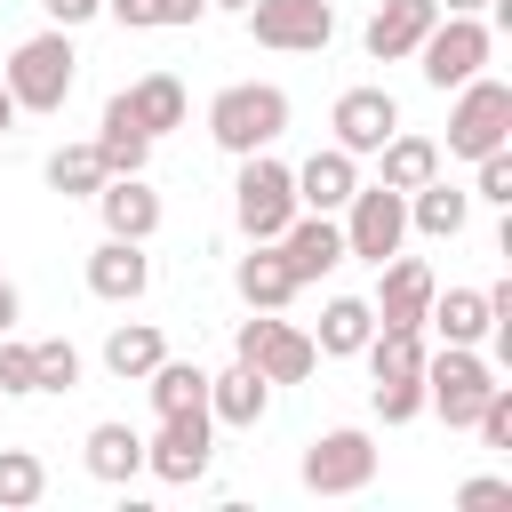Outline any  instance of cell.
Wrapping results in <instances>:
<instances>
[{
    "label": "cell",
    "instance_id": "obj_1",
    "mask_svg": "<svg viewBox=\"0 0 512 512\" xmlns=\"http://www.w3.org/2000/svg\"><path fill=\"white\" fill-rule=\"evenodd\" d=\"M208 136H216V152H232V160L272 152V144L288 136V88H272V80H232V88H216V96H208Z\"/></svg>",
    "mask_w": 512,
    "mask_h": 512
},
{
    "label": "cell",
    "instance_id": "obj_2",
    "mask_svg": "<svg viewBox=\"0 0 512 512\" xmlns=\"http://www.w3.org/2000/svg\"><path fill=\"white\" fill-rule=\"evenodd\" d=\"M0 80H8L16 112H64V96H72V80H80L72 32H64V24H48V32L16 40V48H8V64H0Z\"/></svg>",
    "mask_w": 512,
    "mask_h": 512
},
{
    "label": "cell",
    "instance_id": "obj_3",
    "mask_svg": "<svg viewBox=\"0 0 512 512\" xmlns=\"http://www.w3.org/2000/svg\"><path fill=\"white\" fill-rule=\"evenodd\" d=\"M488 392H496V360H488L480 344H440V352H424V408H432L448 432H472V416H480Z\"/></svg>",
    "mask_w": 512,
    "mask_h": 512
},
{
    "label": "cell",
    "instance_id": "obj_4",
    "mask_svg": "<svg viewBox=\"0 0 512 512\" xmlns=\"http://www.w3.org/2000/svg\"><path fill=\"white\" fill-rule=\"evenodd\" d=\"M496 144H512V80L472 72L448 104V160H480Z\"/></svg>",
    "mask_w": 512,
    "mask_h": 512
},
{
    "label": "cell",
    "instance_id": "obj_5",
    "mask_svg": "<svg viewBox=\"0 0 512 512\" xmlns=\"http://www.w3.org/2000/svg\"><path fill=\"white\" fill-rule=\"evenodd\" d=\"M288 216H296V168L272 160V152H248L240 176H232V224L248 240H280Z\"/></svg>",
    "mask_w": 512,
    "mask_h": 512
},
{
    "label": "cell",
    "instance_id": "obj_6",
    "mask_svg": "<svg viewBox=\"0 0 512 512\" xmlns=\"http://www.w3.org/2000/svg\"><path fill=\"white\" fill-rule=\"evenodd\" d=\"M232 360H248L264 384H304L320 368V344H312V328H288L280 312H248L232 328Z\"/></svg>",
    "mask_w": 512,
    "mask_h": 512
},
{
    "label": "cell",
    "instance_id": "obj_7",
    "mask_svg": "<svg viewBox=\"0 0 512 512\" xmlns=\"http://www.w3.org/2000/svg\"><path fill=\"white\" fill-rule=\"evenodd\" d=\"M296 480H304L312 496H360V488L376 480V440H368L360 424H328V432L304 440Z\"/></svg>",
    "mask_w": 512,
    "mask_h": 512
},
{
    "label": "cell",
    "instance_id": "obj_8",
    "mask_svg": "<svg viewBox=\"0 0 512 512\" xmlns=\"http://www.w3.org/2000/svg\"><path fill=\"white\" fill-rule=\"evenodd\" d=\"M488 56H496V32L480 24V16H440L424 40H416V72H424V88H464L472 72H488Z\"/></svg>",
    "mask_w": 512,
    "mask_h": 512
},
{
    "label": "cell",
    "instance_id": "obj_9",
    "mask_svg": "<svg viewBox=\"0 0 512 512\" xmlns=\"http://www.w3.org/2000/svg\"><path fill=\"white\" fill-rule=\"evenodd\" d=\"M336 224H344V256L384 264L392 248H408V192H392V184H368V176H360V192L336 208Z\"/></svg>",
    "mask_w": 512,
    "mask_h": 512
},
{
    "label": "cell",
    "instance_id": "obj_10",
    "mask_svg": "<svg viewBox=\"0 0 512 512\" xmlns=\"http://www.w3.org/2000/svg\"><path fill=\"white\" fill-rule=\"evenodd\" d=\"M248 40L272 56H320L336 40V0H248Z\"/></svg>",
    "mask_w": 512,
    "mask_h": 512
},
{
    "label": "cell",
    "instance_id": "obj_11",
    "mask_svg": "<svg viewBox=\"0 0 512 512\" xmlns=\"http://www.w3.org/2000/svg\"><path fill=\"white\" fill-rule=\"evenodd\" d=\"M208 456H216V416H208V408H176V416H160V432L144 440V472L168 480V488L208 480Z\"/></svg>",
    "mask_w": 512,
    "mask_h": 512
},
{
    "label": "cell",
    "instance_id": "obj_12",
    "mask_svg": "<svg viewBox=\"0 0 512 512\" xmlns=\"http://www.w3.org/2000/svg\"><path fill=\"white\" fill-rule=\"evenodd\" d=\"M392 128H400V96H392V88H376V80H368V88H344V96H336V112H328V144H344L352 160H368Z\"/></svg>",
    "mask_w": 512,
    "mask_h": 512
},
{
    "label": "cell",
    "instance_id": "obj_13",
    "mask_svg": "<svg viewBox=\"0 0 512 512\" xmlns=\"http://www.w3.org/2000/svg\"><path fill=\"white\" fill-rule=\"evenodd\" d=\"M432 264L424 256H384L376 264V296H368V312H376V328H424V304H432Z\"/></svg>",
    "mask_w": 512,
    "mask_h": 512
},
{
    "label": "cell",
    "instance_id": "obj_14",
    "mask_svg": "<svg viewBox=\"0 0 512 512\" xmlns=\"http://www.w3.org/2000/svg\"><path fill=\"white\" fill-rule=\"evenodd\" d=\"M280 256H288L296 288H312L320 272H336V264H344V224H336V216H320V208H296V216H288V232H280Z\"/></svg>",
    "mask_w": 512,
    "mask_h": 512
},
{
    "label": "cell",
    "instance_id": "obj_15",
    "mask_svg": "<svg viewBox=\"0 0 512 512\" xmlns=\"http://www.w3.org/2000/svg\"><path fill=\"white\" fill-rule=\"evenodd\" d=\"M432 24H440V0H376L360 48H368L376 64H400V56H416V40H424Z\"/></svg>",
    "mask_w": 512,
    "mask_h": 512
},
{
    "label": "cell",
    "instance_id": "obj_16",
    "mask_svg": "<svg viewBox=\"0 0 512 512\" xmlns=\"http://www.w3.org/2000/svg\"><path fill=\"white\" fill-rule=\"evenodd\" d=\"M232 288H240L248 312H288L296 304V272H288L280 240H248V256L232 264Z\"/></svg>",
    "mask_w": 512,
    "mask_h": 512
},
{
    "label": "cell",
    "instance_id": "obj_17",
    "mask_svg": "<svg viewBox=\"0 0 512 512\" xmlns=\"http://www.w3.org/2000/svg\"><path fill=\"white\" fill-rule=\"evenodd\" d=\"M96 216H104L112 240H152L160 232V192L144 176H104L96 184Z\"/></svg>",
    "mask_w": 512,
    "mask_h": 512
},
{
    "label": "cell",
    "instance_id": "obj_18",
    "mask_svg": "<svg viewBox=\"0 0 512 512\" xmlns=\"http://www.w3.org/2000/svg\"><path fill=\"white\" fill-rule=\"evenodd\" d=\"M152 288V256H144V240H112L104 232V248L88 256V296H104V304H136Z\"/></svg>",
    "mask_w": 512,
    "mask_h": 512
},
{
    "label": "cell",
    "instance_id": "obj_19",
    "mask_svg": "<svg viewBox=\"0 0 512 512\" xmlns=\"http://www.w3.org/2000/svg\"><path fill=\"white\" fill-rule=\"evenodd\" d=\"M208 416H216V424H232V432H256V424L272 416V384H264L248 360H232V368H216V376H208Z\"/></svg>",
    "mask_w": 512,
    "mask_h": 512
},
{
    "label": "cell",
    "instance_id": "obj_20",
    "mask_svg": "<svg viewBox=\"0 0 512 512\" xmlns=\"http://www.w3.org/2000/svg\"><path fill=\"white\" fill-rule=\"evenodd\" d=\"M352 192H360V160H352L344 144H320V152L296 168V208H320V216H336Z\"/></svg>",
    "mask_w": 512,
    "mask_h": 512
},
{
    "label": "cell",
    "instance_id": "obj_21",
    "mask_svg": "<svg viewBox=\"0 0 512 512\" xmlns=\"http://www.w3.org/2000/svg\"><path fill=\"white\" fill-rule=\"evenodd\" d=\"M80 464H88V480H104V488H128L136 472H144V432L136 424H88V440H80Z\"/></svg>",
    "mask_w": 512,
    "mask_h": 512
},
{
    "label": "cell",
    "instance_id": "obj_22",
    "mask_svg": "<svg viewBox=\"0 0 512 512\" xmlns=\"http://www.w3.org/2000/svg\"><path fill=\"white\" fill-rule=\"evenodd\" d=\"M120 112H128L144 136H168V128H184L192 96H184V80H176V72H144V80H128V88H120Z\"/></svg>",
    "mask_w": 512,
    "mask_h": 512
},
{
    "label": "cell",
    "instance_id": "obj_23",
    "mask_svg": "<svg viewBox=\"0 0 512 512\" xmlns=\"http://www.w3.org/2000/svg\"><path fill=\"white\" fill-rule=\"evenodd\" d=\"M464 224H472V192H464V184L424 176V184L408 192V232H424V240H456Z\"/></svg>",
    "mask_w": 512,
    "mask_h": 512
},
{
    "label": "cell",
    "instance_id": "obj_24",
    "mask_svg": "<svg viewBox=\"0 0 512 512\" xmlns=\"http://www.w3.org/2000/svg\"><path fill=\"white\" fill-rule=\"evenodd\" d=\"M368 160H376V184H392V192H416L424 176H440V144L416 136V128H392Z\"/></svg>",
    "mask_w": 512,
    "mask_h": 512
},
{
    "label": "cell",
    "instance_id": "obj_25",
    "mask_svg": "<svg viewBox=\"0 0 512 512\" xmlns=\"http://www.w3.org/2000/svg\"><path fill=\"white\" fill-rule=\"evenodd\" d=\"M96 160H104V176H144V160H152V136L120 112V96H104V120H96Z\"/></svg>",
    "mask_w": 512,
    "mask_h": 512
},
{
    "label": "cell",
    "instance_id": "obj_26",
    "mask_svg": "<svg viewBox=\"0 0 512 512\" xmlns=\"http://www.w3.org/2000/svg\"><path fill=\"white\" fill-rule=\"evenodd\" d=\"M424 336H440V344H480L488 336V288H432V304H424Z\"/></svg>",
    "mask_w": 512,
    "mask_h": 512
},
{
    "label": "cell",
    "instance_id": "obj_27",
    "mask_svg": "<svg viewBox=\"0 0 512 512\" xmlns=\"http://www.w3.org/2000/svg\"><path fill=\"white\" fill-rule=\"evenodd\" d=\"M160 360H168V336H160L152 320H120V328L104 336V376H120V384H144Z\"/></svg>",
    "mask_w": 512,
    "mask_h": 512
},
{
    "label": "cell",
    "instance_id": "obj_28",
    "mask_svg": "<svg viewBox=\"0 0 512 512\" xmlns=\"http://www.w3.org/2000/svg\"><path fill=\"white\" fill-rule=\"evenodd\" d=\"M368 336H376V312H368V296H328V304H320V328H312L320 360H352Z\"/></svg>",
    "mask_w": 512,
    "mask_h": 512
},
{
    "label": "cell",
    "instance_id": "obj_29",
    "mask_svg": "<svg viewBox=\"0 0 512 512\" xmlns=\"http://www.w3.org/2000/svg\"><path fill=\"white\" fill-rule=\"evenodd\" d=\"M144 392H152V416L208 408V368H200V360H160V368L144 376Z\"/></svg>",
    "mask_w": 512,
    "mask_h": 512
},
{
    "label": "cell",
    "instance_id": "obj_30",
    "mask_svg": "<svg viewBox=\"0 0 512 512\" xmlns=\"http://www.w3.org/2000/svg\"><path fill=\"white\" fill-rule=\"evenodd\" d=\"M424 328H376L368 344H360V360H368V376H424Z\"/></svg>",
    "mask_w": 512,
    "mask_h": 512
},
{
    "label": "cell",
    "instance_id": "obj_31",
    "mask_svg": "<svg viewBox=\"0 0 512 512\" xmlns=\"http://www.w3.org/2000/svg\"><path fill=\"white\" fill-rule=\"evenodd\" d=\"M104 16H120L128 32H184L208 16V0H104Z\"/></svg>",
    "mask_w": 512,
    "mask_h": 512
},
{
    "label": "cell",
    "instance_id": "obj_32",
    "mask_svg": "<svg viewBox=\"0 0 512 512\" xmlns=\"http://www.w3.org/2000/svg\"><path fill=\"white\" fill-rule=\"evenodd\" d=\"M96 184H104L96 144H56V152H48V192H64V200H96Z\"/></svg>",
    "mask_w": 512,
    "mask_h": 512
},
{
    "label": "cell",
    "instance_id": "obj_33",
    "mask_svg": "<svg viewBox=\"0 0 512 512\" xmlns=\"http://www.w3.org/2000/svg\"><path fill=\"white\" fill-rule=\"evenodd\" d=\"M48 496V464L32 448H0V512H24Z\"/></svg>",
    "mask_w": 512,
    "mask_h": 512
},
{
    "label": "cell",
    "instance_id": "obj_34",
    "mask_svg": "<svg viewBox=\"0 0 512 512\" xmlns=\"http://www.w3.org/2000/svg\"><path fill=\"white\" fill-rule=\"evenodd\" d=\"M368 400H376L384 424H416V416H424V376H376Z\"/></svg>",
    "mask_w": 512,
    "mask_h": 512
},
{
    "label": "cell",
    "instance_id": "obj_35",
    "mask_svg": "<svg viewBox=\"0 0 512 512\" xmlns=\"http://www.w3.org/2000/svg\"><path fill=\"white\" fill-rule=\"evenodd\" d=\"M32 368H40V392H80V352L64 336H40L32 344Z\"/></svg>",
    "mask_w": 512,
    "mask_h": 512
},
{
    "label": "cell",
    "instance_id": "obj_36",
    "mask_svg": "<svg viewBox=\"0 0 512 512\" xmlns=\"http://www.w3.org/2000/svg\"><path fill=\"white\" fill-rule=\"evenodd\" d=\"M472 200L512 208V144H496V152H480V160H472Z\"/></svg>",
    "mask_w": 512,
    "mask_h": 512
},
{
    "label": "cell",
    "instance_id": "obj_37",
    "mask_svg": "<svg viewBox=\"0 0 512 512\" xmlns=\"http://www.w3.org/2000/svg\"><path fill=\"white\" fill-rule=\"evenodd\" d=\"M0 392H40V368H32V344L24 336H0Z\"/></svg>",
    "mask_w": 512,
    "mask_h": 512
},
{
    "label": "cell",
    "instance_id": "obj_38",
    "mask_svg": "<svg viewBox=\"0 0 512 512\" xmlns=\"http://www.w3.org/2000/svg\"><path fill=\"white\" fill-rule=\"evenodd\" d=\"M456 504H464V512H488V504H512V480H504V472H472V480L456 488Z\"/></svg>",
    "mask_w": 512,
    "mask_h": 512
},
{
    "label": "cell",
    "instance_id": "obj_39",
    "mask_svg": "<svg viewBox=\"0 0 512 512\" xmlns=\"http://www.w3.org/2000/svg\"><path fill=\"white\" fill-rule=\"evenodd\" d=\"M48 8V24H64V32H80L88 16H104V0H40Z\"/></svg>",
    "mask_w": 512,
    "mask_h": 512
},
{
    "label": "cell",
    "instance_id": "obj_40",
    "mask_svg": "<svg viewBox=\"0 0 512 512\" xmlns=\"http://www.w3.org/2000/svg\"><path fill=\"white\" fill-rule=\"evenodd\" d=\"M16 312H24V296H16V280H0V336L16 328Z\"/></svg>",
    "mask_w": 512,
    "mask_h": 512
},
{
    "label": "cell",
    "instance_id": "obj_41",
    "mask_svg": "<svg viewBox=\"0 0 512 512\" xmlns=\"http://www.w3.org/2000/svg\"><path fill=\"white\" fill-rule=\"evenodd\" d=\"M16 120H24V112H16V96H8V80H0V136H16Z\"/></svg>",
    "mask_w": 512,
    "mask_h": 512
},
{
    "label": "cell",
    "instance_id": "obj_42",
    "mask_svg": "<svg viewBox=\"0 0 512 512\" xmlns=\"http://www.w3.org/2000/svg\"><path fill=\"white\" fill-rule=\"evenodd\" d=\"M488 0H440V16H480Z\"/></svg>",
    "mask_w": 512,
    "mask_h": 512
},
{
    "label": "cell",
    "instance_id": "obj_43",
    "mask_svg": "<svg viewBox=\"0 0 512 512\" xmlns=\"http://www.w3.org/2000/svg\"><path fill=\"white\" fill-rule=\"evenodd\" d=\"M208 8H224V16H240V8H248V0H208Z\"/></svg>",
    "mask_w": 512,
    "mask_h": 512
}]
</instances>
